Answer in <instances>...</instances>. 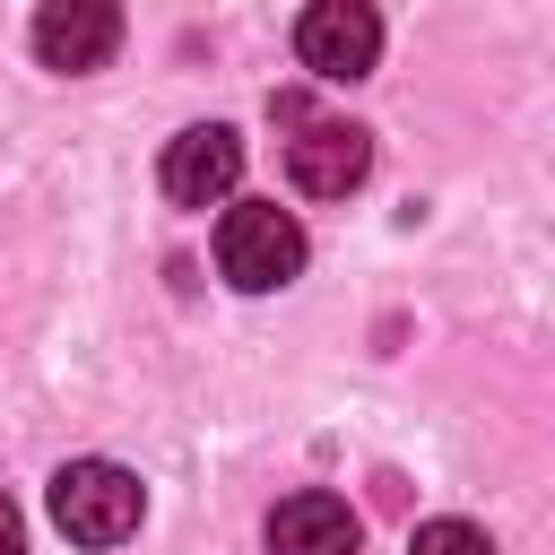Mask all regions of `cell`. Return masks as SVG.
<instances>
[{"mask_svg": "<svg viewBox=\"0 0 555 555\" xmlns=\"http://www.w3.org/2000/svg\"><path fill=\"white\" fill-rule=\"evenodd\" d=\"M0 555H26V520H17L9 494H0Z\"/></svg>", "mask_w": 555, "mask_h": 555, "instance_id": "obj_9", "label": "cell"}, {"mask_svg": "<svg viewBox=\"0 0 555 555\" xmlns=\"http://www.w3.org/2000/svg\"><path fill=\"white\" fill-rule=\"evenodd\" d=\"M35 52H43V69H104L113 52H121V9L113 0H52L43 17H35Z\"/></svg>", "mask_w": 555, "mask_h": 555, "instance_id": "obj_6", "label": "cell"}, {"mask_svg": "<svg viewBox=\"0 0 555 555\" xmlns=\"http://www.w3.org/2000/svg\"><path fill=\"white\" fill-rule=\"evenodd\" d=\"M234 182H243V139L225 121H199L165 147V199L173 208H217V199H234Z\"/></svg>", "mask_w": 555, "mask_h": 555, "instance_id": "obj_5", "label": "cell"}, {"mask_svg": "<svg viewBox=\"0 0 555 555\" xmlns=\"http://www.w3.org/2000/svg\"><path fill=\"white\" fill-rule=\"evenodd\" d=\"M286 173H295L304 199H347V191L373 173V139H364L356 121H304V130L286 139Z\"/></svg>", "mask_w": 555, "mask_h": 555, "instance_id": "obj_4", "label": "cell"}, {"mask_svg": "<svg viewBox=\"0 0 555 555\" xmlns=\"http://www.w3.org/2000/svg\"><path fill=\"white\" fill-rule=\"evenodd\" d=\"M408 555H494V546H486V529H468V520H425V529L408 538Z\"/></svg>", "mask_w": 555, "mask_h": 555, "instance_id": "obj_8", "label": "cell"}, {"mask_svg": "<svg viewBox=\"0 0 555 555\" xmlns=\"http://www.w3.org/2000/svg\"><path fill=\"white\" fill-rule=\"evenodd\" d=\"M217 269L243 295H269V286H286L304 269V225L278 199H234L225 225H217Z\"/></svg>", "mask_w": 555, "mask_h": 555, "instance_id": "obj_1", "label": "cell"}, {"mask_svg": "<svg viewBox=\"0 0 555 555\" xmlns=\"http://www.w3.org/2000/svg\"><path fill=\"white\" fill-rule=\"evenodd\" d=\"M295 52H304L312 78L347 87V78H364V69L382 61V17H373L364 0H312V9L295 17Z\"/></svg>", "mask_w": 555, "mask_h": 555, "instance_id": "obj_3", "label": "cell"}, {"mask_svg": "<svg viewBox=\"0 0 555 555\" xmlns=\"http://www.w3.org/2000/svg\"><path fill=\"white\" fill-rule=\"evenodd\" d=\"M269 555H356V512H347V494H321V486L286 494V503L269 512Z\"/></svg>", "mask_w": 555, "mask_h": 555, "instance_id": "obj_7", "label": "cell"}, {"mask_svg": "<svg viewBox=\"0 0 555 555\" xmlns=\"http://www.w3.org/2000/svg\"><path fill=\"white\" fill-rule=\"evenodd\" d=\"M139 477L130 468H113V460H69L61 477H52V529L69 538V546H121L130 529H139Z\"/></svg>", "mask_w": 555, "mask_h": 555, "instance_id": "obj_2", "label": "cell"}]
</instances>
